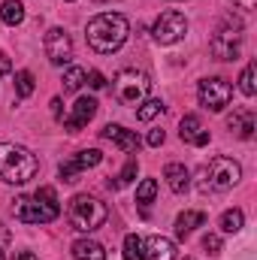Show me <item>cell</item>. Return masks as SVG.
Here are the masks:
<instances>
[{"instance_id": "cell-1", "label": "cell", "mask_w": 257, "mask_h": 260, "mask_svg": "<svg viewBox=\"0 0 257 260\" xmlns=\"http://www.w3.org/2000/svg\"><path fill=\"white\" fill-rule=\"evenodd\" d=\"M88 46L100 55H112L118 52L130 37V24L121 12H100L88 21Z\"/></svg>"}, {"instance_id": "cell-2", "label": "cell", "mask_w": 257, "mask_h": 260, "mask_svg": "<svg viewBox=\"0 0 257 260\" xmlns=\"http://www.w3.org/2000/svg\"><path fill=\"white\" fill-rule=\"evenodd\" d=\"M40 170V160L15 142H0V179L6 185H27Z\"/></svg>"}, {"instance_id": "cell-3", "label": "cell", "mask_w": 257, "mask_h": 260, "mask_svg": "<svg viewBox=\"0 0 257 260\" xmlns=\"http://www.w3.org/2000/svg\"><path fill=\"white\" fill-rule=\"evenodd\" d=\"M67 218H70L73 230H79V233H94V230H100V227L106 224L109 209H106V203H103V200H97V197L76 194L73 200H70Z\"/></svg>"}, {"instance_id": "cell-4", "label": "cell", "mask_w": 257, "mask_h": 260, "mask_svg": "<svg viewBox=\"0 0 257 260\" xmlns=\"http://www.w3.org/2000/svg\"><path fill=\"white\" fill-rule=\"evenodd\" d=\"M151 91V79L142 70H121L115 76V97L124 106H139Z\"/></svg>"}, {"instance_id": "cell-5", "label": "cell", "mask_w": 257, "mask_h": 260, "mask_svg": "<svg viewBox=\"0 0 257 260\" xmlns=\"http://www.w3.org/2000/svg\"><path fill=\"white\" fill-rule=\"evenodd\" d=\"M203 188H215V191H230L233 185H239L242 179V167L233 157H212L209 167H203Z\"/></svg>"}, {"instance_id": "cell-6", "label": "cell", "mask_w": 257, "mask_h": 260, "mask_svg": "<svg viewBox=\"0 0 257 260\" xmlns=\"http://www.w3.org/2000/svg\"><path fill=\"white\" fill-rule=\"evenodd\" d=\"M197 100H200V106H206L209 112H221V109L230 106V100H233V85H230L227 79H221V76L203 79L200 88H197Z\"/></svg>"}, {"instance_id": "cell-7", "label": "cell", "mask_w": 257, "mask_h": 260, "mask_svg": "<svg viewBox=\"0 0 257 260\" xmlns=\"http://www.w3.org/2000/svg\"><path fill=\"white\" fill-rule=\"evenodd\" d=\"M185 34H188V18H185L179 9L160 12L157 21L151 24V37H154L160 46H173V43H179Z\"/></svg>"}, {"instance_id": "cell-8", "label": "cell", "mask_w": 257, "mask_h": 260, "mask_svg": "<svg viewBox=\"0 0 257 260\" xmlns=\"http://www.w3.org/2000/svg\"><path fill=\"white\" fill-rule=\"evenodd\" d=\"M239 43H242V21L233 27H218L215 37L209 40V52L218 61H236L239 58Z\"/></svg>"}, {"instance_id": "cell-9", "label": "cell", "mask_w": 257, "mask_h": 260, "mask_svg": "<svg viewBox=\"0 0 257 260\" xmlns=\"http://www.w3.org/2000/svg\"><path fill=\"white\" fill-rule=\"evenodd\" d=\"M12 212H15V218L21 224H49V221H55L61 215V209H52L37 197H18L12 203Z\"/></svg>"}, {"instance_id": "cell-10", "label": "cell", "mask_w": 257, "mask_h": 260, "mask_svg": "<svg viewBox=\"0 0 257 260\" xmlns=\"http://www.w3.org/2000/svg\"><path fill=\"white\" fill-rule=\"evenodd\" d=\"M43 49H46V58L55 67L70 64V58H73V40H70V34L64 27H52L43 40Z\"/></svg>"}, {"instance_id": "cell-11", "label": "cell", "mask_w": 257, "mask_h": 260, "mask_svg": "<svg viewBox=\"0 0 257 260\" xmlns=\"http://www.w3.org/2000/svg\"><path fill=\"white\" fill-rule=\"evenodd\" d=\"M94 115H97V100H94V97H79L76 106H73V112L64 118V127L70 130V133H79Z\"/></svg>"}, {"instance_id": "cell-12", "label": "cell", "mask_w": 257, "mask_h": 260, "mask_svg": "<svg viewBox=\"0 0 257 260\" xmlns=\"http://www.w3.org/2000/svg\"><path fill=\"white\" fill-rule=\"evenodd\" d=\"M100 136L103 139H109V142H115L121 151H127V154H133L136 148H139V136L133 133V130H124L121 124H106V127L100 130Z\"/></svg>"}, {"instance_id": "cell-13", "label": "cell", "mask_w": 257, "mask_h": 260, "mask_svg": "<svg viewBox=\"0 0 257 260\" xmlns=\"http://www.w3.org/2000/svg\"><path fill=\"white\" fill-rule=\"evenodd\" d=\"M179 136H182V142H188V145H209V130L200 124V118L197 115H185L182 118V124H179Z\"/></svg>"}, {"instance_id": "cell-14", "label": "cell", "mask_w": 257, "mask_h": 260, "mask_svg": "<svg viewBox=\"0 0 257 260\" xmlns=\"http://www.w3.org/2000/svg\"><path fill=\"white\" fill-rule=\"evenodd\" d=\"M145 242V260H176V242L167 236H148Z\"/></svg>"}, {"instance_id": "cell-15", "label": "cell", "mask_w": 257, "mask_h": 260, "mask_svg": "<svg viewBox=\"0 0 257 260\" xmlns=\"http://www.w3.org/2000/svg\"><path fill=\"white\" fill-rule=\"evenodd\" d=\"M164 179H167V185H170L173 194H185V191L191 188V173H188L185 164H167Z\"/></svg>"}, {"instance_id": "cell-16", "label": "cell", "mask_w": 257, "mask_h": 260, "mask_svg": "<svg viewBox=\"0 0 257 260\" xmlns=\"http://www.w3.org/2000/svg\"><path fill=\"white\" fill-rule=\"evenodd\" d=\"M227 127L233 130L239 139H251V136H254V112H251V109H236V112L227 118Z\"/></svg>"}, {"instance_id": "cell-17", "label": "cell", "mask_w": 257, "mask_h": 260, "mask_svg": "<svg viewBox=\"0 0 257 260\" xmlns=\"http://www.w3.org/2000/svg\"><path fill=\"white\" fill-rule=\"evenodd\" d=\"M203 224H206V215L197 212V209H188V212H182V215L176 218V236H179V239H188L194 227H203Z\"/></svg>"}, {"instance_id": "cell-18", "label": "cell", "mask_w": 257, "mask_h": 260, "mask_svg": "<svg viewBox=\"0 0 257 260\" xmlns=\"http://www.w3.org/2000/svg\"><path fill=\"white\" fill-rule=\"evenodd\" d=\"M73 257L76 260H106V251L94 239H76L73 242Z\"/></svg>"}, {"instance_id": "cell-19", "label": "cell", "mask_w": 257, "mask_h": 260, "mask_svg": "<svg viewBox=\"0 0 257 260\" xmlns=\"http://www.w3.org/2000/svg\"><path fill=\"white\" fill-rule=\"evenodd\" d=\"M0 18H3V24H9V27L21 24V21H24V3H21V0H3V3H0Z\"/></svg>"}, {"instance_id": "cell-20", "label": "cell", "mask_w": 257, "mask_h": 260, "mask_svg": "<svg viewBox=\"0 0 257 260\" xmlns=\"http://www.w3.org/2000/svg\"><path fill=\"white\" fill-rule=\"evenodd\" d=\"M164 109H167L164 100H157V97H145V100L136 106V118H139V121H151V118H157Z\"/></svg>"}, {"instance_id": "cell-21", "label": "cell", "mask_w": 257, "mask_h": 260, "mask_svg": "<svg viewBox=\"0 0 257 260\" xmlns=\"http://www.w3.org/2000/svg\"><path fill=\"white\" fill-rule=\"evenodd\" d=\"M242 224H245L242 209H227V212L221 215V230H224V233H239Z\"/></svg>"}, {"instance_id": "cell-22", "label": "cell", "mask_w": 257, "mask_h": 260, "mask_svg": "<svg viewBox=\"0 0 257 260\" xmlns=\"http://www.w3.org/2000/svg\"><path fill=\"white\" fill-rule=\"evenodd\" d=\"M124 260H145V242L136 233L124 236Z\"/></svg>"}, {"instance_id": "cell-23", "label": "cell", "mask_w": 257, "mask_h": 260, "mask_svg": "<svg viewBox=\"0 0 257 260\" xmlns=\"http://www.w3.org/2000/svg\"><path fill=\"white\" fill-rule=\"evenodd\" d=\"M154 197H157V182L154 179H142L139 188H136V203L148 206V203H154Z\"/></svg>"}, {"instance_id": "cell-24", "label": "cell", "mask_w": 257, "mask_h": 260, "mask_svg": "<svg viewBox=\"0 0 257 260\" xmlns=\"http://www.w3.org/2000/svg\"><path fill=\"white\" fill-rule=\"evenodd\" d=\"M34 88H37V85H34V73L18 70V73H15V94H18V97H30Z\"/></svg>"}, {"instance_id": "cell-25", "label": "cell", "mask_w": 257, "mask_h": 260, "mask_svg": "<svg viewBox=\"0 0 257 260\" xmlns=\"http://www.w3.org/2000/svg\"><path fill=\"white\" fill-rule=\"evenodd\" d=\"M103 160V154L97 151V148H85V151H79L76 157H73V164L79 167V170H91V167H97Z\"/></svg>"}, {"instance_id": "cell-26", "label": "cell", "mask_w": 257, "mask_h": 260, "mask_svg": "<svg viewBox=\"0 0 257 260\" xmlns=\"http://www.w3.org/2000/svg\"><path fill=\"white\" fill-rule=\"evenodd\" d=\"M85 70L82 67H67V73H64V91H79L82 85H85Z\"/></svg>"}, {"instance_id": "cell-27", "label": "cell", "mask_w": 257, "mask_h": 260, "mask_svg": "<svg viewBox=\"0 0 257 260\" xmlns=\"http://www.w3.org/2000/svg\"><path fill=\"white\" fill-rule=\"evenodd\" d=\"M136 170H139V164H136V157H130L127 167L121 170V176H118L115 182H109V188H124V185H130V182L136 179Z\"/></svg>"}, {"instance_id": "cell-28", "label": "cell", "mask_w": 257, "mask_h": 260, "mask_svg": "<svg viewBox=\"0 0 257 260\" xmlns=\"http://www.w3.org/2000/svg\"><path fill=\"white\" fill-rule=\"evenodd\" d=\"M239 91L245 94V97H254L257 85H254V64H248L242 70V76H239Z\"/></svg>"}, {"instance_id": "cell-29", "label": "cell", "mask_w": 257, "mask_h": 260, "mask_svg": "<svg viewBox=\"0 0 257 260\" xmlns=\"http://www.w3.org/2000/svg\"><path fill=\"white\" fill-rule=\"evenodd\" d=\"M203 248H206L212 257H218V254H221V236H215V233L203 236Z\"/></svg>"}, {"instance_id": "cell-30", "label": "cell", "mask_w": 257, "mask_h": 260, "mask_svg": "<svg viewBox=\"0 0 257 260\" xmlns=\"http://www.w3.org/2000/svg\"><path fill=\"white\" fill-rule=\"evenodd\" d=\"M58 173H61V179H64V182H76L82 170H79L73 160H67V164H61V170H58Z\"/></svg>"}, {"instance_id": "cell-31", "label": "cell", "mask_w": 257, "mask_h": 260, "mask_svg": "<svg viewBox=\"0 0 257 260\" xmlns=\"http://www.w3.org/2000/svg\"><path fill=\"white\" fill-rule=\"evenodd\" d=\"M85 82L94 88V91H100V88H106V79H103V73L100 70H91L88 76H85Z\"/></svg>"}, {"instance_id": "cell-32", "label": "cell", "mask_w": 257, "mask_h": 260, "mask_svg": "<svg viewBox=\"0 0 257 260\" xmlns=\"http://www.w3.org/2000/svg\"><path fill=\"white\" fill-rule=\"evenodd\" d=\"M61 106H64V103H61V97H55V100H52V115H55L58 121H64V109H61Z\"/></svg>"}, {"instance_id": "cell-33", "label": "cell", "mask_w": 257, "mask_h": 260, "mask_svg": "<svg viewBox=\"0 0 257 260\" xmlns=\"http://www.w3.org/2000/svg\"><path fill=\"white\" fill-rule=\"evenodd\" d=\"M148 145H154V148L164 145V130H151V133H148Z\"/></svg>"}, {"instance_id": "cell-34", "label": "cell", "mask_w": 257, "mask_h": 260, "mask_svg": "<svg viewBox=\"0 0 257 260\" xmlns=\"http://www.w3.org/2000/svg\"><path fill=\"white\" fill-rule=\"evenodd\" d=\"M9 70H12V64H9V58H6V55L0 52V73H9Z\"/></svg>"}, {"instance_id": "cell-35", "label": "cell", "mask_w": 257, "mask_h": 260, "mask_svg": "<svg viewBox=\"0 0 257 260\" xmlns=\"http://www.w3.org/2000/svg\"><path fill=\"white\" fill-rule=\"evenodd\" d=\"M233 3H236V6H242V9H254L257 0H233Z\"/></svg>"}, {"instance_id": "cell-36", "label": "cell", "mask_w": 257, "mask_h": 260, "mask_svg": "<svg viewBox=\"0 0 257 260\" xmlns=\"http://www.w3.org/2000/svg\"><path fill=\"white\" fill-rule=\"evenodd\" d=\"M15 260H37V257H34L30 251H18V254H15Z\"/></svg>"}, {"instance_id": "cell-37", "label": "cell", "mask_w": 257, "mask_h": 260, "mask_svg": "<svg viewBox=\"0 0 257 260\" xmlns=\"http://www.w3.org/2000/svg\"><path fill=\"white\" fill-rule=\"evenodd\" d=\"M0 260H6V254H3V251H0Z\"/></svg>"}, {"instance_id": "cell-38", "label": "cell", "mask_w": 257, "mask_h": 260, "mask_svg": "<svg viewBox=\"0 0 257 260\" xmlns=\"http://www.w3.org/2000/svg\"><path fill=\"white\" fill-rule=\"evenodd\" d=\"M185 260H194V257H185Z\"/></svg>"}]
</instances>
